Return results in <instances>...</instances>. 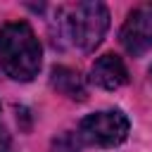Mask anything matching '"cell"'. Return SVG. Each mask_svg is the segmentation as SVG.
I'll list each match as a JSON object with an SVG mask.
<instances>
[{"instance_id":"obj_5","label":"cell","mask_w":152,"mask_h":152,"mask_svg":"<svg viewBox=\"0 0 152 152\" xmlns=\"http://www.w3.org/2000/svg\"><path fill=\"white\" fill-rule=\"evenodd\" d=\"M90 81L104 90H116L121 86L128 83V69L124 64L121 57L107 52L102 57H97L90 66Z\"/></svg>"},{"instance_id":"obj_1","label":"cell","mask_w":152,"mask_h":152,"mask_svg":"<svg viewBox=\"0 0 152 152\" xmlns=\"http://www.w3.org/2000/svg\"><path fill=\"white\" fill-rule=\"evenodd\" d=\"M40 43L26 21H10L0 28V66L14 81H31L40 69Z\"/></svg>"},{"instance_id":"obj_4","label":"cell","mask_w":152,"mask_h":152,"mask_svg":"<svg viewBox=\"0 0 152 152\" xmlns=\"http://www.w3.org/2000/svg\"><path fill=\"white\" fill-rule=\"evenodd\" d=\"M119 40L124 50L133 57H140L147 50H152V2L138 5L128 12L119 31Z\"/></svg>"},{"instance_id":"obj_2","label":"cell","mask_w":152,"mask_h":152,"mask_svg":"<svg viewBox=\"0 0 152 152\" xmlns=\"http://www.w3.org/2000/svg\"><path fill=\"white\" fill-rule=\"evenodd\" d=\"M62 24H64V33L71 38V43L78 50L93 52L102 43L109 28V10L95 0L76 2L62 12Z\"/></svg>"},{"instance_id":"obj_6","label":"cell","mask_w":152,"mask_h":152,"mask_svg":"<svg viewBox=\"0 0 152 152\" xmlns=\"http://www.w3.org/2000/svg\"><path fill=\"white\" fill-rule=\"evenodd\" d=\"M50 83L57 93H62L71 100H86V83H83L81 74L69 69V66H55L52 76H50Z\"/></svg>"},{"instance_id":"obj_3","label":"cell","mask_w":152,"mask_h":152,"mask_svg":"<svg viewBox=\"0 0 152 152\" xmlns=\"http://www.w3.org/2000/svg\"><path fill=\"white\" fill-rule=\"evenodd\" d=\"M128 116L119 109H104L88 114L78 126V140L95 147H114L121 145L128 135Z\"/></svg>"},{"instance_id":"obj_7","label":"cell","mask_w":152,"mask_h":152,"mask_svg":"<svg viewBox=\"0 0 152 152\" xmlns=\"http://www.w3.org/2000/svg\"><path fill=\"white\" fill-rule=\"evenodd\" d=\"M150 81H152V69H150Z\"/></svg>"}]
</instances>
